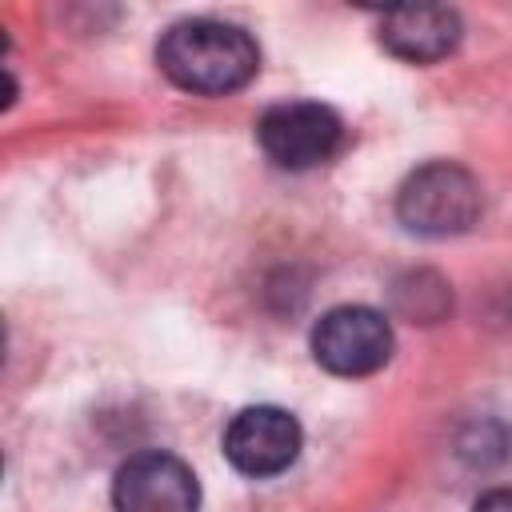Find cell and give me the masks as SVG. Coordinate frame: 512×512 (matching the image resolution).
I'll return each mask as SVG.
<instances>
[{
  "label": "cell",
  "instance_id": "6",
  "mask_svg": "<svg viewBox=\"0 0 512 512\" xmlns=\"http://www.w3.org/2000/svg\"><path fill=\"white\" fill-rule=\"evenodd\" d=\"M116 512H196L200 484L192 468L168 452H136L112 480Z\"/></svg>",
  "mask_w": 512,
  "mask_h": 512
},
{
  "label": "cell",
  "instance_id": "7",
  "mask_svg": "<svg viewBox=\"0 0 512 512\" xmlns=\"http://www.w3.org/2000/svg\"><path fill=\"white\" fill-rule=\"evenodd\" d=\"M456 40L460 16L452 8H400L380 20V44L408 64H432L448 56Z\"/></svg>",
  "mask_w": 512,
  "mask_h": 512
},
{
  "label": "cell",
  "instance_id": "4",
  "mask_svg": "<svg viewBox=\"0 0 512 512\" xmlns=\"http://www.w3.org/2000/svg\"><path fill=\"white\" fill-rule=\"evenodd\" d=\"M312 356L332 376H372L392 356V324L368 304H340L316 320Z\"/></svg>",
  "mask_w": 512,
  "mask_h": 512
},
{
  "label": "cell",
  "instance_id": "3",
  "mask_svg": "<svg viewBox=\"0 0 512 512\" xmlns=\"http://www.w3.org/2000/svg\"><path fill=\"white\" fill-rule=\"evenodd\" d=\"M256 140H260V148L272 164L304 172V168H316V164H324L340 152L344 124L328 104L288 100V104H276L260 116Z\"/></svg>",
  "mask_w": 512,
  "mask_h": 512
},
{
  "label": "cell",
  "instance_id": "2",
  "mask_svg": "<svg viewBox=\"0 0 512 512\" xmlns=\"http://www.w3.org/2000/svg\"><path fill=\"white\" fill-rule=\"evenodd\" d=\"M396 216L416 236H456L480 216V184L468 168L432 160L404 176L396 192Z\"/></svg>",
  "mask_w": 512,
  "mask_h": 512
},
{
  "label": "cell",
  "instance_id": "5",
  "mask_svg": "<svg viewBox=\"0 0 512 512\" xmlns=\"http://www.w3.org/2000/svg\"><path fill=\"white\" fill-rule=\"evenodd\" d=\"M300 444H304V432H300L296 416L276 408V404L240 408L224 428L228 464L244 476H256V480L292 468L300 456Z\"/></svg>",
  "mask_w": 512,
  "mask_h": 512
},
{
  "label": "cell",
  "instance_id": "8",
  "mask_svg": "<svg viewBox=\"0 0 512 512\" xmlns=\"http://www.w3.org/2000/svg\"><path fill=\"white\" fill-rule=\"evenodd\" d=\"M472 512H512V488H492V492H484Z\"/></svg>",
  "mask_w": 512,
  "mask_h": 512
},
{
  "label": "cell",
  "instance_id": "1",
  "mask_svg": "<svg viewBox=\"0 0 512 512\" xmlns=\"http://www.w3.org/2000/svg\"><path fill=\"white\" fill-rule=\"evenodd\" d=\"M156 64L160 72L196 96H224L244 88L256 68H260V48L256 40L228 20H180L172 24L160 44H156Z\"/></svg>",
  "mask_w": 512,
  "mask_h": 512
}]
</instances>
